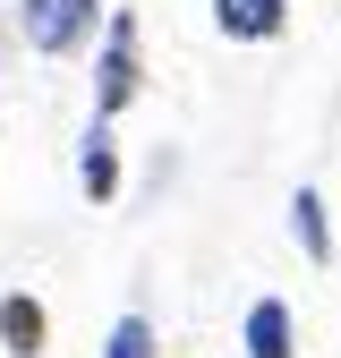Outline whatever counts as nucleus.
Here are the masks:
<instances>
[{"label": "nucleus", "mask_w": 341, "mask_h": 358, "mask_svg": "<svg viewBox=\"0 0 341 358\" xmlns=\"http://www.w3.org/2000/svg\"><path fill=\"white\" fill-rule=\"evenodd\" d=\"M137 85H145V69H137V17H111L103 26V69H94V120L128 111Z\"/></svg>", "instance_id": "obj_2"}, {"label": "nucleus", "mask_w": 341, "mask_h": 358, "mask_svg": "<svg viewBox=\"0 0 341 358\" xmlns=\"http://www.w3.org/2000/svg\"><path fill=\"white\" fill-rule=\"evenodd\" d=\"M94 26H111V17H103V0H17V34L34 43L43 60L85 52V43H94Z\"/></svg>", "instance_id": "obj_1"}, {"label": "nucleus", "mask_w": 341, "mask_h": 358, "mask_svg": "<svg viewBox=\"0 0 341 358\" xmlns=\"http://www.w3.org/2000/svg\"><path fill=\"white\" fill-rule=\"evenodd\" d=\"M43 333H52V316H43V307H34L26 290H9V299H0V350L34 358V350H43Z\"/></svg>", "instance_id": "obj_6"}, {"label": "nucleus", "mask_w": 341, "mask_h": 358, "mask_svg": "<svg viewBox=\"0 0 341 358\" xmlns=\"http://www.w3.org/2000/svg\"><path fill=\"white\" fill-rule=\"evenodd\" d=\"M213 26L231 43H273L290 26V0H213Z\"/></svg>", "instance_id": "obj_3"}, {"label": "nucleus", "mask_w": 341, "mask_h": 358, "mask_svg": "<svg viewBox=\"0 0 341 358\" xmlns=\"http://www.w3.org/2000/svg\"><path fill=\"white\" fill-rule=\"evenodd\" d=\"M239 350H247V358H290V350H298L290 307H282V299H256V307H247V333H239Z\"/></svg>", "instance_id": "obj_5"}, {"label": "nucleus", "mask_w": 341, "mask_h": 358, "mask_svg": "<svg viewBox=\"0 0 341 358\" xmlns=\"http://www.w3.org/2000/svg\"><path fill=\"white\" fill-rule=\"evenodd\" d=\"M103 358H154V324H145V316H119V324L103 333Z\"/></svg>", "instance_id": "obj_8"}, {"label": "nucleus", "mask_w": 341, "mask_h": 358, "mask_svg": "<svg viewBox=\"0 0 341 358\" xmlns=\"http://www.w3.org/2000/svg\"><path fill=\"white\" fill-rule=\"evenodd\" d=\"M290 231H298V248H307L316 264H333V222H324V196H316V188L290 196Z\"/></svg>", "instance_id": "obj_7"}, {"label": "nucleus", "mask_w": 341, "mask_h": 358, "mask_svg": "<svg viewBox=\"0 0 341 358\" xmlns=\"http://www.w3.org/2000/svg\"><path fill=\"white\" fill-rule=\"evenodd\" d=\"M77 188L94 196V205H111V196H119V154H111V120H94V128H85V145H77Z\"/></svg>", "instance_id": "obj_4"}]
</instances>
